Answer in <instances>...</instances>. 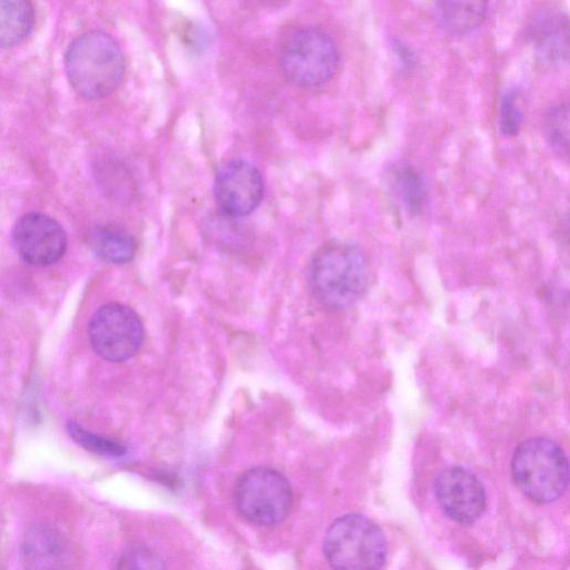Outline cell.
Masks as SVG:
<instances>
[{
    "label": "cell",
    "instance_id": "8992f818",
    "mask_svg": "<svg viewBox=\"0 0 570 570\" xmlns=\"http://www.w3.org/2000/svg\"><path fill=\"white\" fill-rule=\"evenodd\" d=\"M238 513L252 523L274 525L283 521L292 504L287 480L269 468H253L239 475L234 488Z\"/></svg>",
    "mask_w": 570,
    "mask_h": 570
},
{
    "label": "cell",
    "instance_id": "9a60e30c",
    "mask_svg": "<svg viewBox=\"0 0 570 570\" xmlns=\"http://www.w3.org/2000/svg\"><path fill=\"white\" fill-rule=\"evenodd\" d=\"M33 26V9L22 0H0V47L23 41Z\"/></svg>",
    "mask_w": 570,
    "mask_h": 570
},
{
    "label": "cell",
    "instance_id": "ba28073f",
    "mask_svg": "<svg viewBox=\"0 0 570 570\" xmlns=\"http://www.w3.org/2000/svg\"><path fill=\"white\" fill-rule=\"evenodd\" d=\"M214 195L223 214L243 217L259 205L264 195L263 177L248 160L230 159L216 171Z\"/></svg>",
    "mask_w": 570,
    "mask_h": 570
},
{
    "label": "cell",
    "instance_id": "2e32d148",
    "mask_svg": "<svg viewBox=\"0 0 570 570\" xmlns=\"http://www.w3.org/2000/svg\"><path fill=\"white\" fill-rule=\"evenodd\" d=\"M396 193L410 214L417 215L425 207L428 187L423 174L411 164H403L393 170Z\"/></svg>",
    "mask_w": 570,
    "mask_h": 570
},
{
    "label": "cell",
    "instance_id": "d6986e66",
    "mask_svg": "<svg viewBox=\"0 0 570 570\" xmlns=\"http://www.w3.org/2000/svg\"><path fill=\"white\" fill-rule=\"evenodd\" d=\"M117 570H165V566L154 551L142 546H134L121 553Z\"/></svg>",
    "mask_w": 570,
    "mask_h": 570
},
{
    "label": "cell",
    "instance_id": "e0dca14e",
    "mask_svg": "<svg viewBox=\"0 0 570 570\" xmlns=\"http://www.w3.org/2000/svg\"><path fill=\"white\" fill-rule=\"evenodd\" d=\"M547 138L556 153L567 156L569 144V108L568 104L553 105L544 118Z\"/></svg>",
    "mask_w": 570,
    "mask_h": 570
},
{
    "label": "cell",
    "instance_id": "4fadbf2b",
    "mask_svg": "<svg viewBox=\"0 0 570 570\" xmlns=\"http://www.w3.org/2000/svg\"><path fill=\"white\" fill-rule=\"evenodd\" d=\"M91 250L110 264H125L132 259L137 249L135 237L124 227L115 224L97 225L89 232Z\"/></svg>",
    "mask_w": 570,
    "mask_h": 570
},
{
    "label": "cell",
    "instance_id": "52a82bcc",
    "mask_svg": "<svg viewBox=\"0 0 570 570\" xmlns=\"http://www.w3.org/2000/svg\"><path fill=\"white\" fill-rule=\"evenodd\" d=\"M88 335L95 352L110 362L131 358L144 341V325L128 306L109 303L92 315Z\"/></svg>",
    "mask_w": 570,
    "mask_h": 570
},
{
    "label": "cell",
    "instance_id": "5b68a950",
    "mask_svg": "<svg viewBox=\"0 0 570 570\" xmlns=\"http://www.w3.org/2000/svg\"><path fill=\"white\" fill-rule=\"evenodd\" d=\"M340 61L335 42L315 26L292 31L279 50V67L285 78L303 88L318 87L336 72Z\"/></svg>",
    "mask_w": 570,
    "mask_h": 570
},
{
    "label": "cell",
    "instance_id": "3957f363",
    "mask_svg": "<svg viewBox=\"0 0 570 570\" xmlns=\"http://www.w3.org/2000/svg\"><path fill=\"white\" fill-rule=\"evenodd\" d=\"M511 473L518 489L538 503L557 500L569 481L568 459L563 449L547 438L522 442L511 460Z\"/></svg>",
    "mask_w": 570,
    "mask_h": 570
},
{
    "label": "cell",
    "instance_id": "9c48e42d",
    "mask_svg": "<svg viewBox=\"0 0 570 570\" xmlns=\"http://www.w3.org/2000/svg\"><path fill=\"white\" fill-rule=\"evenodd\" d=\"M12 242L18 255L33 266L58 262L67 248V236L61 225L36 212L24 214L16 222Z\"/></svg>",
    "mask_w": 570,
    "mask_h": 570
},
{
    "label": "cell",
    "instance_id": "ac0fdd59",
    "mask_svg": "<svg viewBox=\"0 0 570 570\" xmlns=\"http://www.w3.org/2000/svg\"><path fill=\"white\" fill-rule=\"evenodd\" d=\"M67 430L78 444L94 453L111 458L121 456L126 453V448L122 444L86 431L75 422L68 423Z\"/></svg>",
    "mask_w": 570,
    "mask_h": 570
},
{
    "label": "cell",
    "instance_id": "7a4b0ae2",
    "mask_svg": "<svg viewBox=\"0 0 570 570\" xmlns=\"http://www.w3.org/2000/svg\"><path fill=\"white\" fill-rule=\"evenodd\" d=\"M65 66L72 89L82 98L110 95L125 73L122 51L116 40L100 30L77 37L68 47Z\"/></svg>",
    "mask_w": 570,
    "mask_h": 570
},
{
    "label": "cell",
    "instance_id": "8fae6325",
    "mask_svg": "<svg viewBox=\"0 0 570 570\" xmlns=\"http://www.w3.org/2000/svg\"><path fill=\"white\" fill-rule=\"evenodd\" d=\"M68 558L67 541L57 528L36 523L23 535L21 560L24 570H66Z\"/></svg>",
    "mask_w": 570,
    "mask_h": 570
},
{
    "label": "cell",
    "instance_id": "7c38bea8",
    "mask_svg": "<svg viewBox=\"0 0 570 570\" xmlns=\"http://www.w3.org/2000/svg\"><path fill=\"white\" fill-rule=\"evenodd\" d=\"M530 36L543 62L557 63L568 56V18L560 11L538 12L530 23Z\"/></svg>",
    "mask_w": 570,
    "mask_h": 570
},
{
    "label": "cell",
    "instance_id": "ffe728a7",
    "mask_svg": "<svg viewBox=\"0 0 570 570\" xmlns=\"http://www.w3.org/2000/svg\"><path fill=\"white\" fill-rule=\"evenodd\" d=\"M499 119L502 135L505 137L518 135L522 122V111L518 105V95L514 89L502 96Z\"/></svg>",
    "mask_w": 570,
    "mask_h": 570
},
{
    "label": "cell",
    "instance_id": "5bb4252c",
    "mask_svg": "<svg viewBox=\"0 0 570 570\" xmlns=\"http://www.w3.org/2000/svg\"><path fill=\"white\" fill-rule=\"evenodd\" d=\"M488 3L482 1H440L434 14L440 26L452 35H464L484 21Z\"/></svg>",
    "mask_w": 570,
    "mask_h": 570
},
{
    "label": "cell",
    "instance_id": "6da1fadb",
    "mask_svg": "<svg viewBox=\"0 0 570 570\" xmlns=\"http://www.w3.org/2000/svg\"><path fill=\"white\" fill-rule=\"evenodd\" d=\"M308 282L324 306L342 309L355 304L368 284V264L363 252L346 242H330L313 255Z\"/></svg>",
    "mask_w": 570,
    "mask_h": 570
},
{
    "label": "cell",
    "instance_id": "277c9868",
    "mask_svg": "<svg viewBox=\"0 0 570 570\" xmlns=\"http://www.w3.org/2000/svg\"><path fill=\"white\" fill-rule=\"evenodd\" d=\"M323 548L334 570H381L387 552L380 528L360 514L336 519L325 533Z\"/></svg>",
    "mask_w": 570,
    "mask_h": 570
},
{
    "label": "cell",
    "instance_id": "30bf717a",
    "mask_svg": "<svg viewBox=\"0 0 570 570\" xmlns=\"http://www.w3.org/2000/svg\"><path fill=\"white\" fill-rule=\"evenodd\" d=\"M442 511L460 523H472L485 509V491L480 480L462 466L443 470L434 484Z\"/></svg>",
    "mask_w": 570,
    "mask_h": 570
}]
</instances>
